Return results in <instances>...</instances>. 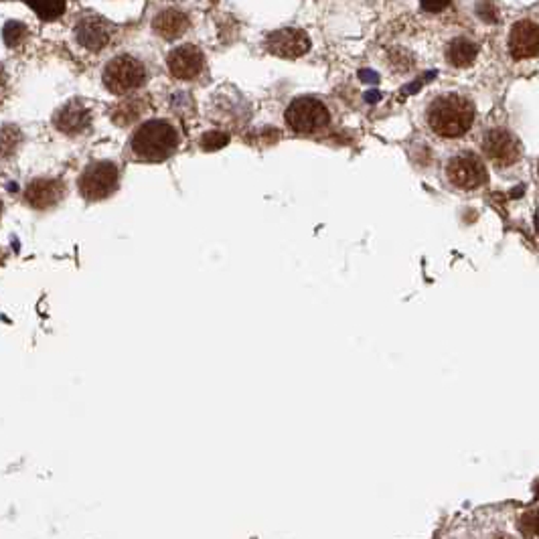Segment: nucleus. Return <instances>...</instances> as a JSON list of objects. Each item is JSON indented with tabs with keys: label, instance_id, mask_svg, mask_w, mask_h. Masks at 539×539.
<instances>
[{
	"label": "nucleus",
	"instance_id": "1",
	"mask_svg": "<svg viewBox=\"0 0 539 539\" xmlns=\"http://www.w3.org/2000/svg\"><path fill=\"white\" fill-rule=\"evenodd\" d=\"M430 130L442 138H460L473 128L474 104L462 94H442L426 110Z\"/></svg>",
	"mask_w": 539,
	"mask_h": 539
},
{
	"label": "nucleus",
	"instance_id": "2",
	"mask_svg": "<svg viewBox=\"0 0 539 539\" xmlns=\"http://www.w3.org/2000/svg\"><path fill=\"white\" fill-rule=\"evenodd\" d=\"M132 152L147 163H163L179 148V132L166 120H148L134 132Z\"/></svg>",
	"mask_w": 539,
	"mask_h": 539
},
{
	"label": "nucleus",
	"instance_id": "3",
	"mask_svg": "<svg viewBox=\"0 0 539 539\" xmlns=\"http://www.w3.org/2000/svg\"><path fill=\"white\" fill-rule=\"evenodd\" d=\"M286 124L300 134H314L325 130L330 122V112L321 99L311 96H300L290 101L284 112Z\"/></svg>",
	"mask_w": 539,
	"mask_h": 539
},
{
	"label": "nucleus",
	"instance_id": "4",
	"mask_svg": "<svg viewBox=\"0 0 539 539\" xmlns=\"http://www.w3.org/2000/svg\"><path fill=\"white\" fill-rule=\"evenodd\" d=\"M147 83V67L132 55H118L104 69V85L112 94H130Z\"/></svg>",
	"mask_w": 539,
	"mask_h": 539
},
{
	"label": "nucleus",
	"instance_id": "5",
	"mask_svg": "<svg viewBox=\"0 0 539 539\" xmlns=\"http://www.w3.org/2000/svg\"><path fill=\"white\" fill-rule=\"evenodd\" d=\"M446 179L452 187L462 191H474L489 180L485 163L474 152H458L446 164Z\"/></svg>",
	"mask_w": 539,
	"mask_h": 539
},
{
	"label": "nucleus",
	"instance_id": "6",
	"mask_svg": "<svg viewBox=\"0 0 539 539\" xmlns=\"http://www.w3.org/2000/svg\"><path fill=\"white\" fill-rule=\"evenodd\" d=\"M118 187V168L114 163H94L83 171L80 179V193L89 201L106 199Z\"/></svg>",
	"mask_w": 539,
	"mask_h": 539
},
{
	"label": "nucleus",
	"instance_id": "7",
	"mask_svg": "<svg viewBox=\"0 0 539 539\" xmlns=\"http://www.w3.org/2000/svg\"><path fill=\"white\" fill-rule=\"evenodd\" d=\"M483 150L495 166H511L521 156L519 140L503 128H490L483 136Z\"/></svg>",
	"mask_w": 539,
	"mask_h": 539
},
{
	"label": "nucleus",
	"instance_id": "8",
	"mask_svg": "<svg viewBox=\"0 0 539 539\" xmlns=\"http://www.w3.org/2000/svg\"><path fill=\"white\" fill-rule=\"evenodd\" d=\"M205 53L197 45H180L173 49L166 57V66L173 78L180 82H191L199 78L205 69Z\"/></svg>",
	"mask_w": 539,
	"mask_h": 539
},
{
	"label": "nucleus",
	"instance_id": "9",
	"mask_svg": "<svg viewBox=\"0 0 539 539\" xmlns=\"http://www.w3.org/2000/svg\"><path fill=\"white\" fill-rule=\"evenodd\" d=\"M266 49L284 59H298L311 51V37L302 29H278L266 37Z\"/></svg>",
	"mask_w": 539,
	"mask_h": 539
},
{
	"label": "nucleus",
	"instance_id": "10",
	"mask_svg": "<svg viewBox=\"0 0 539 539\" xmlns=\"http://www.w3.org/2000/svg\"><path fill=\"white\" fill-rule=\"evenodd\" d=\"M539 51V29L535 20L521 18L511 27L509 33V53L515 59L535 57Z\"/></svg>",
	"mask_w": 539,
	"mask_h": 539
},
{
	"label": "nucleus",
	"instance_id": "11",
	"mask_svg": "<svg viewBox=\"0 0 539 539\" xmlns=\"http://www.w3.org/2000/svg\"><path fill=\"white\" fill-rule=\"evenodd\" d=\"M75 37L78 43L87 51H101L112 39V29L104 18L87 17L78 25Z\"/></svg>",
	"mask_w": 539,
	"mask_h": 539
},
{
	"label": "nucleus",
	"instance_id": "12",
	"mask_svg": "<svg viewBox=\"0 0 539 539\" xmlns=\"http://www.w3.org/2000/svg\"><path fill=\"white\" fill-rule=\"evenodd\" d=\"M189 25L191 23H189L187 13H182L179 8H164L152 20L154 33L166 39V41H175V39L182 37V35L187 33Z\"/></svg>",
	"mask_w": 539,
	"mask_h": 539
},
{
	"label": "nucleus",
	"instance_id": "13",
	"mask_svg": "<svg viewBox=\"0 0 539 539\" xmlns=\"http://www.w3.org/2000/svg\"><path fill=\"white\" fill-rule=\"evenodd\" d=\"M92 122V116H89V110L82 106L80 101H69L66 108L57 114L55 118V124L57 128L66 134H80L83 132Z\"/></svg>",
	"mask_w": 539,
	"mask_h": 539
},
{
	"label": "nucleus",
	"instance_id": "14",
	"mask_svg": "<svg viewBox=\"0 0 539 539\" xmlns=\"http://www.w3.org/2000/svg\"><path fill=\"white\" fill-rule=\"evenodd\" d=\"M63 195V187L61 182L49 179H41L35 180L29 185L27 189V201L37 207V209H47V207H53L59 199Z\"/></svg>",
	"mask_w": 539,
	"mask_h": 539
},
{
	"label": "nucleus",
	"instance_id": "15",
	"mask_svg": "<svg viewBox=\"0 0 539 539\" xmlns=\"http://www.w3.org/2000/svg\"><path fill=\"white\" fill-rule=\"evenodd\" d=\"M478 55V45L466 37H457L446 47V59L452 67H469L473 66Z\"/></svg>",
	"mask_w": 539,
	"mask_h": 539
},
{
	"label": "nucleus",
	"instance_id": "16",
	"mask_svg": "<svg viewBox=\"0 0 539 539\" xmlns=\"http://www.w3.org/2000/svg\"><path fill=\"white\" fill-rule=\"evenodd\" d=\"M29 6L43 20H53V18L61 17L66 11V2H61V0H35V2H29Z\"/></svg>",
	"mask_w": 539,
	"mask_h": 539
},
{
	"label": "nucleus",
	"instance_id": "17",
	"mask_svg": "<svg viewBox=\"0 0 539 539\" xmlns=\"http://www.w3.org/2000/svg\"><path fill=\"white\" fill-rule=\"evenodd\" d=\"M18 142H20V132L17 128H13V126L2 128L0 130V159L11 156L17 150Z\"/></svg>",
	"mask_w": 539,
	"mask_h": 539
},
{
	"label": "nucleus",
	"instance_id": "18",
	"mask_svg": "<svg viewBox=\"0 0 539 539\" xmlns=\"http://www.w3.org/2000/svg\"><path fill=\"white\" fill-rule=\"evenodd\" d=\"M142 114L140 112V104L138 101H124L118 110H116V114H114V122H118V124H130V122H134L138 116Z\"/></svg>",
	"mask_w": 539,
	"mask_h": 539
},
{
	"label": "nucleus",
	"instance_id": "19",
	"mask_svg": "<svg viewBox=\"0 0 539 539\" xmlns=\"http://www.w3.org/2000/svg\"><path fill=\"white\" fill-rule=\"evenodd\" d=\"M519 529H521V533L525 538H535V533H538V509L533 507L529 513H525L521 517V523H519Z\"/></svg>",
	"mask_w": 539,
	"mask_h": 539
},
{
	"label": "nucleus",
	"instance_id": "20",
	"mask_svg": "<svg viewBox=\"0 0 539 539\" xmlns=\"http://www.w3.org/2000/svg\"><path fill=\"white\" fill-rule=\"evenodd\" d=\"M23 35H25V25H20V23H8L6 27H4V31H2V37H4V43L8 45V47H15L18 41L23 39Z\"/></svg>",
	"mask_w": 539,
	"mask_h": 539
},
{
	"label": "nucleus",
	"instance_id": "21",
	"mask_svg": "<svg viewBox=\"0 0 539 539\" xmlns=\"http://www.w3.org/2000/svg\"><path fill=\"white\" fill-rule=\"evenodd\" d=\"M492 539H511V538H507V535H499V538H492Z\"/></svg>",
	"mask_w": 539,
	"mask_h": 539
},
{
	"label": "nucleus",
	"instance_id": "22",
	"mask_svg": "<svg viewBox=\"0 0 539 539\" xmlns=\"http://www.w3.org/2000/svg\"><path fill=\"white\" fill-rule=\"evenodd\" d=\"M0 211H2V201H0Z\"/></svg>",
	"mask_w": 539,
	"mask_h": 539
}]
</instances>
